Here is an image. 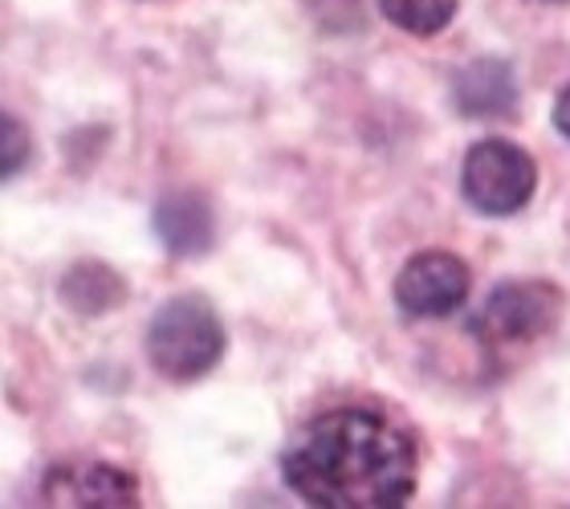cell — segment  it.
Segmentation results:
<instances>
[{"label": "cell", "mask_w": 570, "mask_h": 509, "mask_svg": "<svg viewBox=\"0 0 570 509\" xmlns=\"http://www.w3.org/2000/svg\"><path fill=\"white\" fill-rule=\"evenodd\" d=\"M282 477L306 506L400 509L416 493V444L375 408H334L285 444Z\"/></svg>", "instance_id": "6da1fadb"}, {"label": "cell", "mask_w": 570, "mask_h": 509, "mask_svg": "<svg viewBox=\"0 0 570 509\" xmlns=\"http://www.w3.org/2000/svg\"><path fill=\"white\" fill-rule=\"evenodd\" d=\"M225 355V326L204 297H171L147 326V359L171 383L208 375Z\"/></svg>", "instance_id": "7a4b0ae2"}, {"label": "cell", "mask_w": 570, "mask_h": 509, "mask_svg": "<svg viewBox=\"0 0 570 509\" xmlns=\"http://www.w3.org/2000/svg\"><path fill=\"white\" fill-rule=\"evenodd\" d=\"M461 188L476 213L513 216L522 213L538 188L534 159L510 139H481L469 147L461 167Z\"/></svg>", "instance_id": "3957f363"}, {"label": "cell", "mask_w": 570, "mask_h": 509, "mask_svg": "<svg viewBox=\"0 0 570 509\" xmlns=\"http://www.w3.org/2000/svg\"><path fill=\"white\" fill-rule=\"evenodd\" d=\"M562 294L547 282H501L476 314V331L489 343H534L559 322Z\"/></svg>", "instance_id": "277c9868"}, {"label": "cell", "mask_w": 570, "mask_h": 509, "mask_svg": "<svg viewBox=\"0 0 570 509\" xmlns=\"http://www.w3.org/2000/svg\"><path fill=\"white\" fill-rule=\"evenodd\" d=\"M473 290V273L456 253H420L395 277V306L407 319H449L464 306Z\"/></svg>", "instance_id": "5b68a950"}, {"label": "cell", "mask_w": 570, "mask_h": 509, "mask_svg": "<svg viewBox=\"0 0 570 509\" xmlns=\"http://www.w3.org/2000/svg\"><path fill=\"white\" fill-rule=\"evenodd\" d=\"M46 506H95V509H119L139 506V486L135 477L119 464L107 461H78L58 464L46 477Z\"/></svg>", "instance_id": "8992f818"}, {"label": "cell", "mask_w": 570, "mask_h": 509, "mask_svg": "<svg viewBox=\"0 0 570 509\" xmlns=\"http://www.w3.org/2000/svg\"><path fill=\"white\" fill-rule=\"evenodd\" d=\"M155 233H159L167 253L200 257V253L213 249L216 237L213 208L200 192H167L164 200L155 204Z\"/></svg>", "instance_id": "52a82bcc"}, {"label": "cell", "mask_w": 570, "mask_h": 509, "mask_svg": "<svg viewBox=\"0 0 570 509\" xmlns=\"http://www.w3.org/2000/svg\"><path fill=\"white\" fill-rule=\"evenodd\" d=\"M452 98H456V110L469 119H505L518 107V82L501 58H481L456 74Z\"/></svg>", "instance_id": "ba28073f"}, {"label": "cell", "mask_w": 570, "mask_h": 509, "mask_svg": "<svg viewBox=\"0 0 570 509\" xmlns=\"http://www.w3.org/2000/svg\"><path fill=\"white\" fill-rule=\"evenodd\" d=\"M127 297V282L119 273L102 265V261H82L73 265L66 277H61V302L73 310V314H107Z\"/></svg>", "instance_id": "9c48e42d"}, {"label": "cell", "mask_w": 570, "mask_h": 509, "mask_svg": "<svg viewBox=\"0 0 570 509\" xmlns=\"http://www.w3.org/2000/svg\"><path fill=\"white\" fill-rule=\"evenodd\" d=\"M380 12L404 33L432 37L449 29V21L456 17V0H380Z\"/></svg>", "instance_id": "30bf717a"}, {"label": "cell", "mask_w": 570, "mask_h": 509, "mask_svg": "<svg viewBox=\"0 0 570 509\" xmlns=\"http://www.w3.org/2000/svg\"><path fill=\"white\" fill-rule=\"evenodd\" d=\"M0 172H4V179H12L17 172L24 167V159H29V135H24V127L12 115H4L0 119Z\"/></svg>", "instance_id": "8fae6325"}, {"label": "cell", "mask_w": 570, "mask_h": 509, "mask_svg": "<svg viewBox=\"0 0 570 509\" xmlns=\"http://www.w3.org/2000/svg\"><path fill=\"white\" fill-rule=\"evenodd\" d=\"M554 127L562 130V139H570V86L559 95V102H554Z\"/></svg>", "instance_id": "7c38bea8"}]
</instances>
